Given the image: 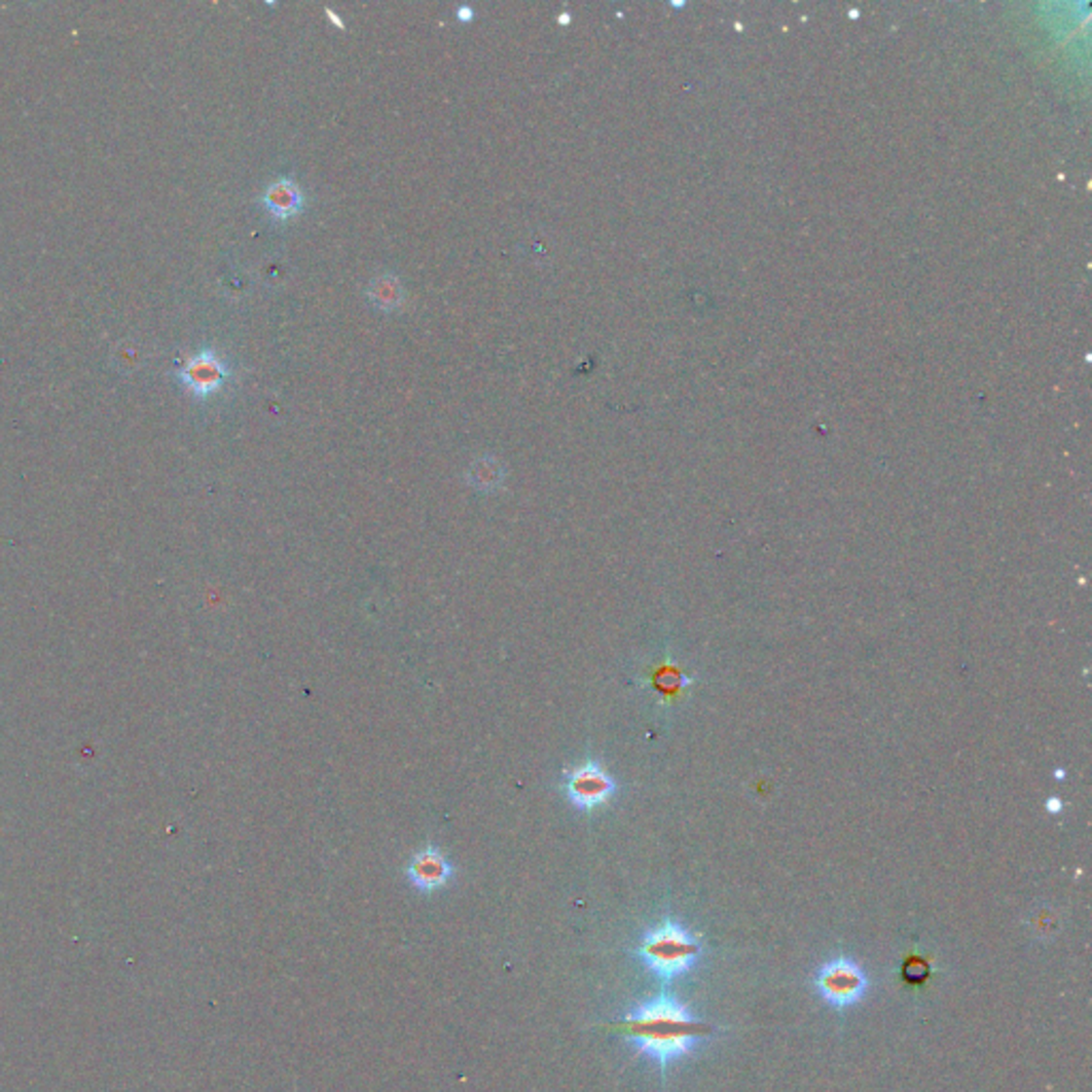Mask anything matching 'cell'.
Here are the masks:
<instances>
[{"mask_svg":"<svg viewBox=\"0 0 1092 1092\" xmlns=\"http://www.w3.org/2000/svg\"><path fill=\"white\" fill-rule=\"evenodd\" d=\"M816 990L830 1007L847 1009L866 997L868 977L852 958L839 956L819 966L816 973Z\"/></svg>","mask_w":1092,"mask_h":1092,"instance_id":"obj_3","label":"cell"},{"mask_svg":"<svg viewBox=\"0 0 1092 1092\" xmlns=\"http://www.w3.org/2000/svg\"><path fill=\"white\" fill-rule=\"evenodd\" d=\"M455 875V868L449 862V857L444 855L438 847H425L412 857L406 877L408 882L415 886L419 892H436L444 886L451 884Z\"/></svg>","mask_w":1092,"mask_h":1092,"instance_id":"obj_6","label":"cell"},{"mask_svg":"<svg viewBox=\"0 0 1092 1092\" xmlns=\"http://www.w3.org/2000/svg\"><path fill=\"white\" fill-rule=\"evenodd\" d=\"M177 378H180V382L191 391V395H195L197 399H207L211 395H216L220 388L227 384V381L231 378V370L229 365L216 354V350L205 348L188 359L184 370L177 374Z\"/></svg>","mask_w":1092,"mask_h":1092,"instance_id":"obj_5","label":"cell"},{"mask_svg":"<svg viewBox=\"0 0 1092 1092\" xmlns=\"http://www.w3.org/2000/svg\"><path fill=\"white\" fill-rule=\"evenodd\" d=\"M367 299L370 304L382 311H395L406 301L404 284L399 282V277L393 273H381L367 284Z\"/></svg>","mask_w":1092,"mask_h":1092,"instance_id":"obj_8","label":"cell"},{"mask_svg":"<svg viewBox=\"0 0 1092 1092\" xmlns=\"http://www.w3.org/2000/svg\"><path fill=\"white\" fill-rule=\"evenodd\" d=\"M261 203L277 222H286L304 211L306 195L291 177H280L265 188Z\"/></svg>","mask_w":1092,"mask_h":1092,"instance_id":"obj_7","label":"cell"},{"mask_svg":"<svg viewBox=\"0 0 1092 1092\" xmlns=\"http://www.w3.org/2000/svg\"><path fill=\"white\" fill-rule=\"evenodd\" d=\"M456 19H459V21H472V19H474V9H472V7H467V5H461L459 9H456Z\"/></svg>","mask_w":1092,"mask_h":1092,"instance_id":"obj_11","label":"cell"},{"mask_svg":"<svg viewBox=\"0 0 1092 1092\" xmlns=\"http://www.w3.org/2000/svg\"><path fill=\"white\" fill-rule=\"evenodd\" d=\"M570 21H572V18H570V14H562V16H560V18H557V24H562V26H565V24H570Z\"/></svg>","mask_w":1092,"mask_h":1092,"instance_id":"obj_13","label":"cell"},{"mask_svg":"<svg viewBox=\"0 0 1092 1092\" xmlns=\"http://www.w3.org/2000/svg\"><path fill=\"white\" fill-rule=\"evenodd\" d=\"M615 794V782L612 777L596 762H585L576 766L565 777V796L576 809L594 811Z\"/></svg>","mask_w":1092,"mask_h":1092,"instance_id":"obj_4","label":"cell"},{"mask_svg":"<svg viewBox=\"0 0 1092 1092\" xmlns=\"http://www.w3.org/2000/svg\"><path fill=\"white\" fill-rule=\"evenodd\" d=\"M608 1029L619 1033L637 1054L660 1065L662 1072L692 1054L700 1041L715 1033L710 1022L696 1018L683 1002L666 995L640 1002L608 1024Z\"/></svg>","mask_w":1092,"mask_h":1092,"instance_id":"obj_1","label":"cell"},{"mask_svg":"<svg viewBox=\"0 0 1092 1092\" xmlns=\"http://www.w3.org/2000/svg\"><path fill=\"white\" fill-rule=\"evenodd\" d=\"M327 14H329V18H331V21H333V24H336L338 28H344V21H340V18H338L336 14H333V11H331V9H327Z\"/></svg>","mask_w":1092,"mask_h":1092,"instance_id":"obj_12","label":"cell"},{"mask_svg":"<svg viewBox=\"0 0 1092 1092\" xmlns=\"http://www.w3.org/2000/svg\"><path fill=\"white\" fill-rule=\"evenodd\" d=\"M504 476H506L504 465H501L495 459V456H481V459L470 465V472H467V481H470L476 489H483V491H491V489L501 485Z\"/></svg>","mask_w":1092,"mask_h":1092,"instance_id":"obj_9","label":"cell"},{"mask_svg":"<svg viewBox=\"0 0 1092 1092\" xmlns=\"http://www.w3.org/2000/svg\"><path fill=\"white\" fill-rule=\"evenodd\" d=\"M700 941L683 924L673 920H666L646 930L637 947V956L644 968H649L655 977L664 979V982H673L676 977L687 975L700 961Z\"/></svg>","mask_w":1092,"mask_h":1092,"instance_id":"obj_2","label":"cell"},{"mask_svg":"<svg viewBox=\"0 0 1092 1092\" xmlns=\"http://www.w3.org/2000/svg\"><path fill=\"white\" fill-rule=\"evenodd\" d=\"M909 961H911V965H916V968L905 965V968H902L905 973H902V975H905L909 982H916V984L924 982V979H927L928 973H930L927 961H922V958H909Z\"/></svg>","mask_w":1092,"mask_h":1092,"instance_id":"obj_10","label":"cell"}]
</instances>
